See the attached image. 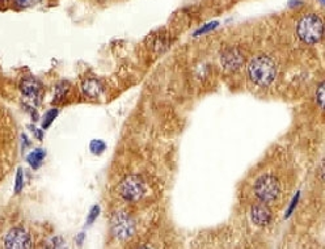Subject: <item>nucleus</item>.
Segmentation results:
<instances>
[{"label":"nucleus","instance_id":"nucleus-21","mask_svg":"<svg viewBox=\"0 0 325 249\" xmlns=\"http://www.w3.org/2000/svg\"><path fill=\"white\" fill-rule=\"evenodd\" d=\"M82 239H84V233H80V235L78 236V244H79V245L82 244V241H83Z\"/></svg>","mask_w":325,"mask_h":249},{"label":"nucleus","instance_id":"nucleus-1","mask_svg":"<svg viewBox=\"0 0 325 249\" xmlns=\"http://www.w3.org/2000/svg\"><path fill=\"white\" fill-rule=\"evenodd\" d=\"M249 79L257 86L266 87L272 84L277 76V66L272 58L258 55L253 58L248 64Z\"/></svg>","mask_w":325,"mask_h":249},{"label":"nucleus","instance_id":"nucleus-6","mask_svg":"<svg viewBox=\"0 0 325 249\" xmlns=\"http://www.w3.org/2000/svg\"><path fill=\"white\" fill-rule=\"evenodd\" d=\"M112 229L117 239L126 240L134 232V223L125 213H117L112 219Z\"/></svg>","mask_w":325,"mask_h":249},{"label":"nucleus","instance_id":"nucleus-12","mask_svg":"<svg viewBox=\"0 0 325 249\" xmlns=\"http://www.w3.org/2000/svg\"><path fill=\"white\" fill-rule=\"evenodd\" d=\"M46 249H66V242L62 237H53L47 241Z\"/></svg>","mask_w":325,"mask_h":249},{"label":"nucleus","instance_id":"nucleus-17","mask_svg":"<svg viewBox=\"0 0 325 249\" xmlns=\"http://www.w3.org/2000/svg\"><path fill=\"white\" fill-rule=\"evenodd\" d=\"M23 184H24V179H23V171L19 170L17 171L16 175V184H15V192L19 193L21 189H23Z\"/></svg>","mask_w":325,"mask_h":249},{"label":"nucleus","instance_id":"nucleus-23","mask_svg":"<svg viewBox=\"0 0 325 249\" xmlns=\"http://www.w3.org/2000/svg\"><path fill=\"white\" fill-rule=\"evenodd\" d=\"M320 2H321V3H324V2H325V0H320Z\"/></svg>","mask_w":325,"mask_h":249},{"label":"nucleus","instance_id":"nucleus-8","mask_svg":"<svg viewBox=\"0 0 325 249\" xmlns=\"http://www.w3.org/2000/svg\"><path fill=\"white\" fill-rule=\"evenodd\" d=\"M252 220L256 223L257 226H266L269 224L270 220H272V211L268 209L265 203H259V205H256V206L252 209Z\"/></svg>","mask_w":325,"mask_h":249},{"label":"nucleus","instance_id":"nucleus-5","mask_svg":"<svg viewBox=\"0 0 325 249\" xmlns=\"http://www.w3.org/2000/svg\"><path fill=\"white\" fill-rule=\"evenodd\" d=\"M4 248L6 249H30L32 239L29 233L24 228H14L4 237Z\"/></svg>","mask_w":325,"mask_h":249},{"label":"nucleus","instance_id":"nucleus-15","mask_svg":"<svg viewBox=\"0 0 325 249\" xmlns=\"http://www.w3.org/2000/svg\"><path fill=\"white\" fill-rule=\"evenodd\" d=\"M105 143L101 142V140H92L91 142V152L95 153V155H101L105 151Z\"/></svg>","mask_w":325,"mask_h":249},{"label":"nucleus","instance_id":"nucleus-24","mask_svg":"<svg viewBox=\"0 0 325 249\" xmlns=\"http://www.w3.org/2000/svg\"><path fill=\"white\" fill-rule=\"evenodd\" d=\"M141 249H148V248H141Z\"/></svg>","mask_w":325,"mask_h":249},{"label":"nucleus","instance_id":"nucleus-7","mask_svg":"<svg viewBox=\"0 0 325 249\" xmlns=\"http://www.w3.org/2000/svg\"><path fill=\"white\" fill-rule=\"evenodd\" d=\"M243 63L244 55L239 49H228L222 54V64L227 71H236Z\"/></svg>","mask_w":325,"mask_h":249},{"label":"nucleus","instance_id":"nucleus-22","mask_svg":"<svg viewBox=\"0 0 325 249\" xmlns=\"http://www.w3.org/2000/svg\"><path fill=\"white\" fill-rule=\"evenodd\" d=\"M16 2L19 4H21V6H25V4H27L28 2H29V0H16Z\"/></svg>","mask_w":325,"mask_h":249},{"label":"nucleus","instance_id":"nucleus-10","mask_svg":"<svg viewBox=\"0 0 325 249\" xmlns=\"http://www.w3.org/2000/svg\"><path fill=\"white\" fill-rule=\"evenodd\" d=\"M20 88L24 95L30 99H38L41 96V86L33 79L23 80Z\"/></svg>","mask_w":325,"mask_h":249},{"label":"nucleus","instance_id":"nucleus-20","mask_svg":"<svg viewBox=\"0 0 325 249\" xmlns=\"http://www.w3.org/2000/svg\"><path fill=\"white\" fill-rule=\"evenodd\" d=\"M298 201H299V193L295 196V198L292 199V202H291V205H290L289 211H287V214H286V216H290V214L292 213V210L295 209V206H296V203H298Z\"/></svg>","mask_w":325,"mask_h":249},{"label":"nucleus","instance_id":"nucleus-19","mask_svg":"<svg viewBox=\"0 0 325 249\" xmlns=\"http://www.w3.org/2000/svg\"><path fill=\"white\" fill-rule=\"evenodd\" d=\"M67 90H69V86L67 84H60V86L56 87V95H55V99L59 100L60 97L64 96V93L67 92Z\"/></svg>","mask_w":325,"mask_h":249},{"label":"nucleus","instance_id":"nucleus-13","mask_svg":"<svg viewBox=\"0 0 325 249\" xmlns=\"http://www.w3.org/2000/svg\"><path fill=\"white\" fill-rule=\"evenodd\" d=\"M219 27V23L218 21H211V23H207L205 24L204 27H201L200 29L196 30L194 32V36H201V34H205V33H209V32H211V30H214L215 28Z\"/></svg>","mask_w":325,"mask_h":249},{"label":"nucleus","instance_id":"nucleus-2","mask_svg":"<svg viewBox=\"0 0 325 249\" xmlns=\"http://www.w3.org/2000/svg\"><path fill=\"white\" fill-rule=\"evenodd\" d=\"M299 38L305 43H317L321 40L324 32V23L318 15L308 14L303 16L296 27Z\"/></svg>","mask_w":325,"mask_h":249},{"label":"nucleus","instance_id":"nucleus-11","mask_svg":"<svg viewBox=\"0 0 325 249\" xmlns=\"http://www.w3.org/2000/svg\"><path fill=\"white\" fill-rule=\"evenodd\" d=\"M43 159H45V152H43L42 149H34L33 152L28 156V163L33 167L34 170H37L42 164Z\"/></svg>","mask_w":325,"mask_h":249},{"label":"nucleus","instance_id":"nucleus-3","mask_svg":"<svg viewBox=\"0 0 325 249\" xmlns=\"http://www.w3.org/2000/svg\"><path fill=\"white\" fill-rule=\"evenodd\" d=\"M254 192L263 203L274 202L281 193V184H279L277 177L266 175V176L259 177L257 180L256 185H254Z\"/></svg>","mask_w":325,"mask_h":249},{"label":"nucleus","instance_id":"nucleus-4","mask_svg":"<svg viewBox=\"0 0 325 249\" xmlns=\"http://www.w3.org/2000/svg\"><path fill=\"white\" fill-rule=\"evenodd\" d=\"M118 192L126 201H138L145 194V184L138 176H127L118 185Z\"/></svg>","mask_w":325,"mask_h":249},{"label":"nucleus","instance_id":"nucleus-14","mask_svg":"<svg viewBox=\"0 0 325 249\" xmlns=\"http://www.w3.org/2000/svg\"><path fill=\"white\" fill-rule=\"evenodd\" d=\"M58 113H59V110L58 109H51L49 110L46 114H45V117H43V122H42V126L46 129V127H49L51 123H53V121L55 120L56 116H58Z\"/></svg>","mask_w":325,"mask_h":249},{"label":"nucleus","instance_id":"nucleus-9","mask_svg":"<svg viewBox=\"0 0 325 249\" xmlns=\"http://www.w3.org/2000/svg\"><path fill=\"white\" fill-rule=\"evenodd\" d=\"M82 91L87 97H89V99H97L99 96H101L102 86L97 80L89 79L83 83Z\"/></svg>","mask_w":325,"mask_h":249},{"label":"nucleus","instance_id":"nucleus-16","mask_svg":"<svg viewBox=\"0 0 325 249\" xmlns=\"http://www.w3.org/2000/svg\"><path fill=\"white\" fill-rule=\"evenodd\" d=\"M324 96H325V86L324 83H321L320 84V87H318L317 93H316V101H317V104L321 108L324 107Z\"/></svg>","mask_w":325,"mask_h":249},{"label":"nucleus","instance_id":"nucleus-18","mask_svg":"<svg viewBox=\"0 0 325 249\" xmlns=\"http://www.w3.org/2000/svg\"><path fill=\"white\" fill-rule=\"evenodd\" d=\"M99 214H100V207L99 206H93L92 209H91V213H89L88 220H87V223H88V224H91V223H92L93 220H96V218L99 216Z\"/></svg>","mask_w":325,"mask_h":249}]
</instances>
